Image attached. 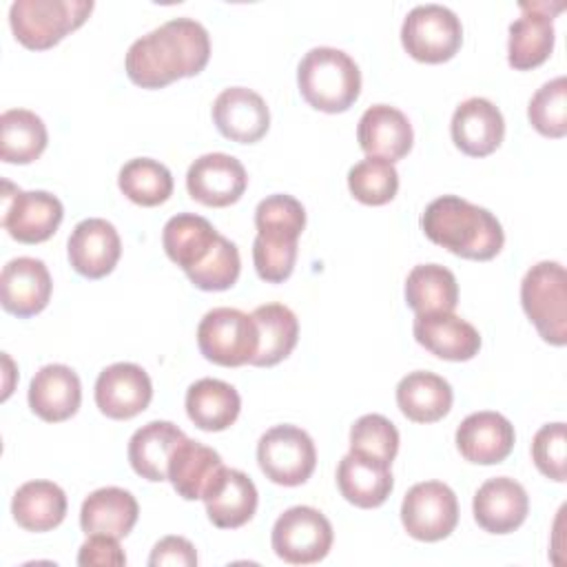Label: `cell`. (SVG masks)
I'll use <instances>...</instances> for the list:
<instances>
[{
	"instance_id": "7c38bea8",
	"label": "cell",
	"mask_w": 567,
	"mask_h": 567,
	"mask_svg": "<svg viewBox=\"0 0 567 567\" xmlns=\"http://www.w3.org/2000/svg\"><path fill=\"white\" fill-rule=\"evenodd\" d=\"M248 186L244 164L228 153H206L197 157L186 173L188 195L213 208L235 204Z\"/></svg>"
},
{
	"instance_id": "603a6c76",
	"label": "cell",
	"mask_w": 567,
	"mask_h": 567,
	"mask_svg": "<svg viewBox=\"0 0 567 567\" xmlns=\"http://www.w3.org/2000/svg\"><path fill=\"white\" fill-rule=\"evenodd\" d=\"M357 140L368 157L396 162L412 148L414 133L410 120L390 104H374L365 109L357 126Z\"/></svg>"
},
{
	"instance_id": "83f0119b",
	"label": "cell",
	"mask_w": 567,
	"mask_h": 567,
	"mask_svg": "<svg viewBox=\"0 0 567 567\" xmlns=\"http://www.w3.org/2000/svg\"><path fill=\"white\" fill-rule=\"evenodd\" d=\"M454 401L452 385L427 370L405 374L396 385V405L414 423L441 421Z\"/></svg>"
},
{
	"instance_id": "7a4b0ae2",
	"label": "cell",
	"mask_w": 567,
	"mask_h": 567,
	"mask_svg": "<svg viewBox=\"0 0 567 567\" xmlns=\"http://www.w3.org/2000/svg\"><path fill=\"white\" fill-rule=\"evenodd\" d=\"M421 228L432 244L474 261L496 257L505 244L501 221L487 208L456 195L432 199L421 215Z\"/></svg>"
},
{
	"instance_id": "cb8c5ba5",
	"label": "cell",
	"mask_w": 567,
	"mask_h": 567,
	"mask_svg": "<svg viewBox=\"0 0 567 567\" xmlns=\"http://www.w3.org/2000/svg\"><path fill=\"white\" fill-rule=\"evenodd\" d=\"M82 401L80 377L62 363H49L35 372L29 385V408L47 423L71 419Z\"/></svg>"
},
{
	"instance_id": "ba28073f",
	"label": "cell",
	"mask_w": 567,
	"mask_h": 567,
	"mask_svg": "<svg viewBox=\"0 0 567 567\" xmlns=\"http://www.w3.org/2000/svg\"><path fill=\"white\" fill-rule=\"evenodd\" d=\"M257 463L266 478L284 487L306 483L317 465L310 434L297 425H275L257 443Z\"/></svg>"
},
{
	"instance_id": "836d02e7",
	"label": "cell",
	"mask_w": 567,
	"mask_h": 567,
	"mask_svg": "<svg viewBox=\"0 0 567 567\" xmlns=\"http://www.w3.org/2000/svg\"><path fill=\"white\" fill-rule=\"evenodd\" d=\"M255 241L270 248H297L306 228V208L292 195H268L255 208Z\"/></svg>"
},
{
	"instance_id": "b9f144b4",
	"label": "cell",
	"mask_w": 567,
	"mask_h": 567,
	"mask_svg": "<svg viewBox=\"0 0 567 567\" xmlns=\"http://www.w3.org/2000/svg\"><path fill=\"white\" fill-rule=\"evenodd\" d=\"M532 458L540 474L563 483L567 478V430L565 423L543 425L532 441Z\"/></svg>"
},
{
	"instance_id": "d590c367",
	"label": "cell",
	"mask_w": 567,
	"mask_h": 567,
	"mask_svg": "<svg viewBox=\"0 0 567 567\" xmlns=\"http://www.w3.org/2000/svg\"><path fill=\"white\" fill-rule=\"evenodd\" d=\"M49 135L40 115L9 109L0 115V157L7 164H31L47 148Z\"/></svg>"
},
{
	"instance_id": "9a60e30c",
	"label": "cell",
	"mask_w": 567,
	"mask_h": 567,
	"mask_svg": "<svg viewBox=\"0 0 567 567\" xmlns=\"http://www.w3.org/2000/svg\"><path fill=\"white\" fill-rule=\"evenodd\" d=\"M204 505L210 523L219 529H237L257 512V487L248 474L233 467H219L206 485Z\"/></svg>"
},
{
	"instance_id": "f546056e",
	"label": "cell",
	"mask_w": 567,
	"mask_h": 567,
	"mask_svg": "<svg viewBox=\"0 0 567 567\" xmlns=\"http://www.w3.org/2000/svg\"><path fill=\"white\" fill-rule=\"evenodd\" d=\"M241 410L239 392L219 379H199L186 390V414L204 432L230 427Z\"/></svg>"
},
{
	"instance_id": "7402d4cb",
	"label": "cell",
	"mask_w": 567,
	"mask_h": 567,
	"mask_svg": "<svg viewBox=\"0 0 567 567\" xmlns=\"http://www.w3.org/2000/svg\"><path fill=\"white\" fill-rule=\"evenodd\" d=\"M412 332L425 350L445 361H470L481 350L478 330L452 312L416 315Z\"/></svg>"
},
{
	"instance_id": "8992f818",
	"label": "cell",
	"mask_w": 567,
	"mask_h": 567,
	"mask_svg": "<svg viewBox=\"0 0 567 567\" xmlns=\"http://www.w3.org/2000/svg\"><path fill=\"white\" fill-rule=\"evenodd\" d=\"M199 352L224 368L250 363L259 348L257 323L237 308H213L197 326Z\"/></svg>"
},
{
	"instance_id": "277c9868",
	"label": "cell",
	"mask_w": 567,
	"mask_h": 567,
	"mask_svg": "<svg viewBox=\"0 0 567 567\" xmlns=\"http://www.w3.org/2000/svg\"><path fill=\"white\" fill-rule=\"evenodd\" d=\"M91 11V0H16L9 7V24L20 44L44 51L82 27Z\"/></svg>"
},
{
	"instance_id": "60d3db41",
	"label": "cell",
	"mask_w": 567,
	"mask_h": 567,
	"mask_svg": "<svg viewBox=\"0 0 567 567\" xmlns=\"http://www.w3.org/2000/svg\"><path fill=\"white\" fill-rule=\"evenodd\" d=\"M239 270V250L230 239L221 235L213 255L199 268L190 270L186 277L199 290H228L237 281Z\"/></svg>"
},
{
	"instance_id": "f1b7e54d",
	"label": "cell",
	"mask_w": 567,
	"mask_h": 567,
	"mask_svg": "<svg viewBox=\"0 0 567 567\" xmlns=\"http://www.w3.org/2000/svg\"><path fill=\"white\" fill-rule=\"evenodd\" d=\"M186 434L171 421H151L133 432L128 441V463L146 481H166L168 461L175 445Z\"/></svg>"
},
{
	"instance_id": "9c48e42d",
	"label": "cell",
	"mask_w": 567,
	"mask_h": 567,
	"mask_svg": "<svg viewBox=\"0 0 567 567\" xmlns=\"http://www.w3.org/2000/svg\"><path fill=\"white\" fill-rule=\"evenodd\" d=\"M332 525L315 507L295 505L272 525V549L290 565H312L328 556L332 547Z\"/></svg>"
},
{
	"instance_id": "ee69618b",
	"label": "cell",
	"mask_w": 567,
	"mask_h": 567,
	"mask_svg": "<svg viewBox=\"0 0 567 567\" xmlns=\"http://www.w3.org/2000/svg\"><path fill=\"white\" fill-rule=\"evenodd\" d=\"M151 567H162V565H179V567H193L197 565V551L190 540L182 536H166L159 543H155L151 556H148Z\"/></svg>"
},
{
	"instance_id": "4dcf8cb0",
	"label": "cell",
	"mask_w": 567,
	"mask_h": 567,
	"mask_svg": "<svg viewBox=\"0 0 567 567\" xmlns=\"http://www.w3.org/2000/svg\"><path fill=\"white\" fill-rule=\"evenodd\" d=\"M11 514L27 532H49L66 516V494L53 481H27L13 494Z\"/></svg>"
},
{
	"instance_id": "4316f807",
	"label": "cell",
	"mask_w": 567,
	"mask_h": 567,
	"mask_svg": "<svg viewBox=\"0 0 567 567\" xmlns=\"http://www.w3.org/2000/svg\"><path fill=\"white\" fill-rule=\"evenodd\" d=\"M137 501L122 487H100L91 492L80 509V527L91 534L124 538L137 523Z\"/></svg>"
},
{
	"instance_id": "2e32d148",
	"label": "cell",
	"mask_w": 567,
	"mask_h": 567,
	"mask_svg": "<svg viewBox=\"0 0 567 567\" xmlns=\"http://www.w3.org/2000/svg\"><path fill=\"white\" fill-rule=\"evenodd\" d=\"M53 281L42 259L16 257L0 272L2 308L20 319L42 312L51 299Z\"/></svg>"
},
{
	"instance_id": "5b68a950",
	"label": "cell",
	"mask_w": 567,
	"mask_h": 567,
	"mask_svg": "<svg viewBox=\"0 0 567 567\" xmlns=\"http://www.w3.org/2000/svg\"><path fill=\"white\" fill-rule=\"evenodd\" d=\"M520 303L547 343H567V277L558 261H538L525 272Z\"/></svg>"
},
{
	"instance_id": "e575fe53",
	"label": "cell",
	"mask_w": 567,
	"mask_h": 567,
	"mask_svg": "<svg viewBox=\"0 0 567 567\" xmlns=\"http://www.w3.org/2000/svg\"><path fill=\"white\" fill-rule=\"evenodd\" d=\"M405 301L416 315L452 312L458 303L454 272L439 264L414 266L405 279Z\"/></svg>"
},
{
	"instance_id": "30bf717a",
	"label": "cell",
	"mask_w": 567,
	"mask_h": 567,
	"mask_svg": "<svg viewBox=\"0 0 567 567\" xmlns=\"http://www.w3.org/2000/svg\"><path fill=\"white\" fill-rule=\"evenodd\" d=\"M401 523L416 540L434 543L447 538L458 523L456 494L441 481L412 485L401 503Z\"/></svg>"
},
{
	"instance_id": "7bdbcfd3",
	"label": "cell",
	"mask_w": 567,
	"mask_h": 567,
	"mask_svg": "<svg viewBox=\"0 0 567 567\" xmlns=\"http://www.w3.org/2000/svg\"><path fill=\"white\" fill-rule=\"evenodd\" d=\"M120 538L106 534H91L86 543H82L78 551V565H95V567H122L126 565V554L122 551Z\"/></svg>"
},
{
	"instance_id": "5bb4252c",
	"label": "cell",
	"mask_w": 567,
	"mask_h": 567,
	"mask_svg": "<svg viewBox=\"0 0 567 567\" xmlns=\"http://www.w3.org/2000/svg\"><path fill=\"white\" fill-rule=\"evenodd\" d=\"M563 4L549 7L547 2H520V16L509 24L507 62L516 71L540 66L554 49V13Z\"/></svg>"
},
{
	"instance_id": "44dd1931",
	"label": "cell",
	"mask_w": 567,
	"mask_h": 567,
	"mask_svg": "<svg viewBox=\"0 0 567 567\" xmlns=\"http://www.w3.org/2000/svg\"><path fill=\"white\" fill-rule=\"evenodd\" d=\"M452 140L470 157L494 153L505 135V120L498 106L485 97H467L452 115Z\"/></svg>"
},
{
	"instance_id": "d4e9b609",
	"label": "cell",
	"mask_w": 567,
	"mask_h": 567,
	"mask_svg": "<svg viewBox=\"0 0 567 567\" xmlns=\"http://www.w3.org/2000/svg\"><path fill=\"white\" fill-rule=\"evenodd\" d=\"M337 485L348 503L361 509H372L388 501L394 478L388 463L350 452L339 461Z\"/></svg>"
},
{
	"instance_id": "74e56055",
	"label": "cell",
	"mask_w": 567,
	"mask_h": 567,
	"mask_svg": "<svg viewBox=\"0 0 567 567\" xmlns=\"http://www.w3.org/2000/svg\"><path fill=\"white\" fill-rule=\"evenodd\" d=\"M348 188L357 202L383 206L392 202L399 190V173L388 159L365 157L348 171Z\"/></svg>"
},
{
	"instance_id": "ab89813d",
	"label": "cell",
	"mask_w": 567,
	"mask_h": 567,
	"mask_svg": "<svg viewBox=\"0 0 567 567\" xmlns=\"http://www.w3.org/2000/svg\"><path fill=\"white\" fill-rule=\"evenodd\" d=\"M350 452L392 465L399 452V430L383 414H363L350 427Z\"/></svg>"
},
{
	"instance_id": "3957f363",
	"label": "cell",
	"mask_w": 567,
	"mask_h": 567,
	"mask_svg": "<svg viewBox=\"0 0 567 567\" xmlns=\"http://www.w3.org/2000/svg\"><path fill=\"white\" fill-rule=\"evenodd\" d=\"M297 84L301 97L312 109L343 113L361 93V71L346 51L315 47L299 62Z\"/></svg>"
},
{
	"instance_id": "d6986e66",
	"label": "cell",
	"mask_w": 567,
	"mask_h": 567,
	"mask_svg": "<svg viewBox=\"0 0 567 567\" xmlns=\"http://www.w3.org/2000/svg\"><path fill=\"white\" fill-rule=\"evenodd\" d=\"M474 520L489 534H509L518 529L529 512L525 487L509 478L496 476L485 481L472 501Z\"/></svg>"
},
{
	"instance_id": "4fadbf2b",
	"label": "cell",
	"mask_w": 567,
	"mask_h": 567,
	"mask_svg": "<svg viewBox=\"0 0 567 567\" xmlns=\"http://www.w3.org/2000/svg\"><path fill=\"white\" fill-rule=\"evenodd\" d=\"M153 399V383L137 363H113L104 368L95 381V403L100 412L115 421L137 416Z\"/></svg>"
},
{
	"instance_id": "52a82bcc",
	"label": "cell",
	"mask_w": 567,
	"mask_h": 567,
	"mask_svg": "<svg viewBox=\"0 0 567 567\" xmlns=\"http://www.w3.org/2000/svg\"><path fill=\"white\" fill-rule=\"evenodd\" d=\"M401 42L414 60L441 64L461 49L463 27L452 9L443 4H419L403 20Z\"/></svg>"
},
{
	"instance_id": "8d00e7d4",
	"label": "cell",
	"mask_w": 567,
	"mask_h": 567,
	"mask_svg": "<svg viewBox=\"0 0 567 567\" xmlns=\"http://www.w3.org/2000/svg\"><path fill=\"white\" fill-rule=\"evenodd\" d=\"M117 186L137 206H159L173 193V175L157 159L135 157L120 168Z\"/></svg>"
},
{
	"instance_id": "8fae6325",
	"label": "cell",
	"mask_w": 567,
	"mask_h": 567,
	"mask_svg": "<svg viewBox=\"0 0 567 567\" xmlns=\"http://www.w3.org/2000/svg\"><path fill=\"white\" fill-rule=\"evenodd\" d=\"M64 217L62 202L47 190H20L2 182V228L20 244L47 241Z\"/></svg>"
},
{
	"instance_id": "6da1fadb",
	"label": "cell",
	"mask_w": 567,
	"mask_h": 567,
	"mask_svg": "<svg viewBox=\"0 0 567 567\" xmlns=\"http://www.w3.org/2000/svg\"><path fill=\"white\" fill-rule=\"evenodd\" d=\"M210 58V38L193 18H173L137 38L126 53V75L142 89H162L179 78L204 71Z\"/></svg>"
},
{
	"instance_id": "d6a6232c",
	"label": "cell",
	"mask_w": 567,
	"mask_h": 567,
	"mask_svg": "<svg viewBox=\"0 0 567 567\" xmlns=\"http://www.w3.org/2000/svg\"><path fill=\"white\" fill-rule=\"evenodd\" d=\"M257 323L259 348L250 361L257 368H270L284 361L297 346L299 321L295 312L284 303L257 306L250 315Z\"/></svg>"
},
{
	"instance_id": "e0dca14e",
	"label": "cell",
	"mask_w": 567,
	"mask_h": 567,
	"mask_svg": "<svg viewBox=\"0 0 567 567\" xmlns=\"http://www.w3.org/2000/svg\"><path fill=\"white\" fill-rule=\"evenodd\" d=\"M213 122L226 140L255 144L268 133L270 111L264 97L252 89L230 86L215 97Z\"/></svg>"
},
{
	"instance_id": "f35d334b",
	"label": "cell",
	"mask_w": 567,
	"mask_h": 567,
	"mask_svg": "<svg viewBox=\"0 0 567 567\" xmlns=\"http://www.w3.org/2000/svg\"><path fill=\"white\" fill-rule=\"evenodd\" d=\"M527 117L545 137L567 135V80L563 75L545 82L529 100Z\"/></svg>"
},
{
	"instance_id": "484cf974",
	"label": "cell",
	"mask_w": 567,
	"mask_h": 567,
	"mask_svg": "<svg viewBox=\"0 0 567 567\" xmlns=\"http://www.w3.org/2000/svg\"><path fill=\"white\" fill-rule=\"evenodd\" d=\"M219 233L213 224L195 213H179L164 224L162 244L171 261H175L186 275L199 268L215 250Z\"/></svg>"
},
{
	"instance_id": "ac0fdd59",
	"label": "cell",
	"mask_w": 567,
	"mask_h": 567,
	"mask_svg": "<svg viewBox=\"0 0 567 567\" xmlns=\"http://www.w3.org/2000/svg\"><path fill=\"white\" fill-rule=\"evenodd\" d=\"M66 250L69 261L78 275L86 279H102L115 268L122 255V241L111 221L102 217H89L75 224Z\"/></svg>"
},
{
	"instance_id": "ffe728a7",
	"label": "cell",
	"mask_w": 567,
	"mask_h": 567,
	"mask_svg": "<svg viewBox=\"0 0 567 567\" xmlns=\"http://www.w3.org/2000/svg\"><path fill=\"white\" fill-rule=\"evenodd\" d=\"M516 434L514 425L498 412H474L456 427V447L461 456L476 465H494L509 456Z\"/></svg>"
},
{
	"instance_id": "1f68e13d",
	"label": "cell",
	"mask_w": 567,
	"mask_h": 567,
	"mask_svg": "<svg viewBox=\"0 0 567 567\" xmlns=\"http://www.w3.org/2000/svg\"><path fill=\"white\" fill-rule=\"evenodd\" d=\"M221 465V456L213 447L184 436L171 454L168 481L182 498L197 501Z\"/></svg>"
}]
</instances>
